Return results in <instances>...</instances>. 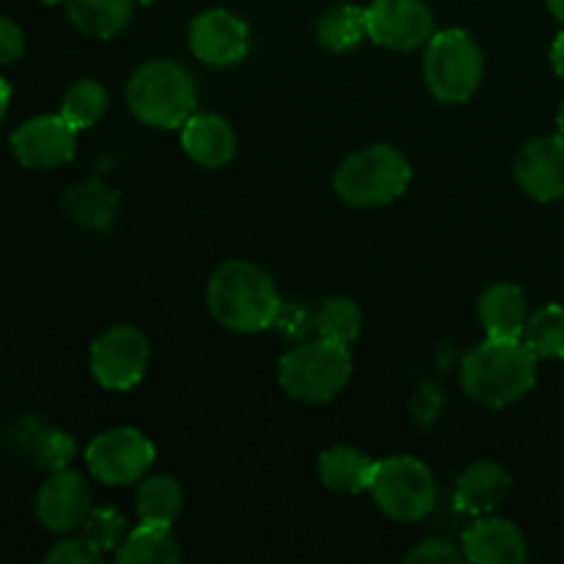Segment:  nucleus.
<instances>
[{
    "mask_svg": "<svg viewBox=\"0 0 564 564\" xmlns=\"http://www.w3.org/2000/svg\"><path fill=\"white\" fill-rule=\"evenodd\" d=\"M460 383L485 408H510L538 383V356L523 339H485L466 352Z\"/></svg>",
    "mask_w": 564,
    "mask_h": 564,
    "instance_id": "obj_1",
    "label": "nucleus"
},
{
    "mask_svg": "<svg viewBox=\"0 0 564 564\" xmlns=\"http://www.w3.org/2000/svg\"><path fill=\"white\" fill-rule=\"evenodd\" d=\"M207 306L224 328L235 334H259L279 319L281 295L259 264L231 259L209 275Z\"/></svg>",
    "mask_w": 564,
    "mask_h": 564,
    "instance_id": "obj_2",
    "label": "nucleus"
},
{
    "mask_svg": "<svg viewBox=\"0 0 564 564\" xmlns=\"http://www.w3.org/2000/svg\"><path fill=\"white\" fill-rule=\"evenodd\" d=\"M127 105L143 124L174 130L196 113V80L176 61H149L138 66L135 75L127 83Z\"/></svg>",
    "mask_w": 564,
    "mask_h": 564,
    "instance_id": "obj_3",
    "label": "nucleus"
},
{
    "mask_svg": "<svg viewBox=\"0 0 564 564\" xmlns=\"http://www.w3.org/2000/svg\"><path fill=\"white\" fill-rule=\"evenodd\" d=\"M408 182H411V163L400 149L389 143H375L350 154L334 176V187L341 202L358 209L386 207L405 193Z\"/></svg>",
    "mask_w": 564,
    "mask_h": 564,
    "instance_id": "obj_4",
    "label": "nucleus"
},
{
    "mask_svg": "<svg viewBox=\"0 0 564 564\" xmlns=\"http://www.w3.org/2000/svg\"><path fill=\"white\" fill-rule=\"evenodd\" d=\"M352 375L350 347L328 339H312L295 345L279 361V383L292 400L328 402L339 394Z\"/></svg>",
    "mask_w": 564,
    "mask_h": 564,
    "instance_id": "obj_5",
    "label": "nucleus"
},
{
    "mask_svg": "<svg viewBox=\"0 0 564 564\" xmlns=\"http://www.w3.org/2000/svg\"><path fill=\"white\" fill-rule=\"evenodd\" d=\"M482 75L485 55L471 33L460 28L433 33L424 53V83L438 102H468L477 94Z\"/></svg>",
    "mask_w": 564,
    "mask_h": 564,
    "instance_id": "obj_6",
    "label": "nucleus"
},
{
    "mask_svg": "<svg viewBox=\"0 0 564 564\" xmlns=\"http://www.w3.org/2000/svg\"><path fill=\"white\" fill-rule=\"evenodd\" d=\"M369 494L386 518L397 523H416L435 510L438 485L422 460L411 455H394L375 463Z\"/></svg>",
    "mask_w": 564,
    "mask_h": 564,
    "instance_id": "obj_7",
    "label": "nucleus"
},
{
    "mask_svg": "<svg viewBox=\"0 0 564 564\" xmlns=\"http://www.w3.org/2000/svg\"><path fill=\"white\" fill-rule=\"evenodd\" d=\"M152 347L135 325H113L91 345V375L102 389L130 391L143 380Z\"/></svg>",
    "mask_w": 564,
    "mask_h": 564,
    "instance_id": "obj_8",
    "label": "nucleus"
},
{
    "mask_svg": "<svg viewBox=\"0 0 564 564\" xmlns=\"http://www.w3.org/2000/svg\"><path fill=\"white\" fill-rule=\"evenodd\" d=\"M86 463L91 477L105 485H132L149 474L154 463V444L135 427H113L88 444Z\"/></svg>",
    "mask_w": 564,
    "mask_h": 564,
    "instance_id": "obj_9",
    "label": "nucleus"
},
{
    "mask_svg": "<svg viewBox=\"0 0 564 564\" xmlns=\"http://www.w3.org/2000/svg\"><path fill=\"white\" fill-rule=\"evenodd\" d=\"M435 33V17L424 0H372L367 6V36L389 50L424 47Z\"/></svg>",
    "mask_w": 564,
    "mask_h": 564,
    "instance_id": "obj_10",
    "label": "nucleus"
},
{
    "mask_svg": "<svg viewBox=\"0 0 564 564\" xmlns=\"http://www.w3.org/2000/svg\"><path fill=\"white\" fill-rule=\"evenodd\" d=\"M77 132L61 113L33 116L14 130L11 149L25 169H58L75 158Z\"/></svg>",
    "mask_w": 564,
    "mask_h": 564,
    "instance_id": "obj_11",
    "label": "nucleus"
},
{
    "mask_svg": "<svg viewBox=\"0 0 564 564\" xmlns=\"http://www.w3.org/2000/svg\"><path fill=\"white\" fill-rule=\"evenodd\" d=\"M191 53L202 64L235 66L240 64L251 47V31L237 14L226 9H207L196 14L187 31Z\"/></svg>",
    "mask_w": 564,
    "mask_h": 564,
    "instance_id": "obj_12",
    "label": "nucleus"
},
{
    "mask_svg": "<svg viewBox=\"0 0 564 564\" xmlns=\"http://www.w3.org/2000/svg\"><path fill=\"white\" fill-rule=\"evenodd\" d=\"M91 512V488L77 471H50L36 494V518L50 532L66 534L83 527Z\"/></svg>",
    "mask_w": 564,
    "mask_h": 564,
    "instance_id": "obj_13",
    "label": "nucleus"
},
{
    "mask_svg": "<svg viewBox=\"0 0 564 564\" xmlns=\"http://www.w3.org/2000/svg\"><path fill=\"white\" fill-rule=\"evenodd\" d=\"M516 180L527 196L538 202L564 198V135H543L529 141L516 158Z\"/></svg>",
    "mask_w": 564,
    "mask_h": 564,
    "instance_id": "obj_14",
    "label": "nucleus"
},
{
    "mask_svg": "<svg viewBox=\"0 0 564 564\" xmlns=\"http://www.w3.org/2000/svg\"><path fill=\"white\" fill-rule=\"evenodd\" d=\"M463 554L474 564H521L529 556L527 534L505 518L479 516L463 532Z\"/></svg>",
    "mask_w": 564,
    "mask_h": 564,
    "instance_id": "obj_15",
    "label": "nucleus"
},
{
    "mask_svg": "<svg viewBox=\"0 0 564 564\" xmlns=\"http://www.w3.org/2000/svg\"><path fill=\"white\" fill-rule=\"evenodd\" d=\"M477 317L490 339H523L529 323L527 292L518 284H490L479 295Z\"/></svg>",
    "mask_w": 564,
    "mask_h": 564,
    "instance_id": "obj_16",
    "label": "nucleus"
},
{
    "mask_svg": "<svg viewBox=\"0 0 564 564\" xmlns=\"http://www.w3.org/2000/svg\"><path fill=\"white\" fill-rule=\"evenodd\" d=\"M182 147L193 163L204 169H224L237 152V135L218 113H193L182 124Z\"/></svg>",
    "mask_w": 564,
    "mask_h": 564,
    "instance_id": "obj_17",
    "label": "nucleus"
},
{
    "mask_svg": "<svg viewBox=\"0 0 564 564\" xmlns=\"http://www.w3.org/2000/svg\"><path fill=\"white\" fill-rule=\"evenodd\" d=\"M510 494V474L505 466L479 460L460 474L455 488V507L466 516H488Z\"/></svg>",
    "mask_w": 564,
    "mask_h": 564,
    "instance_id": "obj_18",
    "label": "nucleus"
},
{
    "mask_svg": "<svg viewBox=\"0 0 564 564\" xmlns=\"http://www.w3.org/2000/svg\"><path fill=\"white\" fill-rule=\"evenodd\" d=\"M319 482L334 494L358 496L369 490L375 474V460L356 446H330L319 455Z\"/></svg>",
    "mask_w": 564,
    "mask_h": 564,
    "instance_id": "obj_19",
    "label": "nucleus"
},
{
    "mask_svg": "<svg viewBox=\"0 0 564 564\" xmlns=\"http://www.w3.org/2000/svg\"><path fill=\"white\" fill-rule=\"evenodd\" d=\"M182 560V551L171 527H158V523H141L116 549V562L119 564H174Z\"/></svg>",
    "mask_w": 564,
    "mask_h": 564,
    "instance_id": "obj_20",
    "label": "nucleus"
},
{
    "mask_svg": "<svg viewBox=\"0 0 564 564\" xmlns=\"http://www.w3.org/2000/svg\"><path fill=\"white\" fill-rule=\"evenodd\" d=\"M135 0H64L72 25L97 39H110L132 20Z\"/></svg>",
    "mask_w": 564,
    "mask_h": 564,
    "instance_id": "obj_21",
    "label": "nucleus"
},
{
    "mask_svg": "<svg viewBox=\"0 0 564 564\" xmlns=\"http://www.w3.org/2000/svg\"><path fill=\"white\" fill-rule=\"evenodd\" d=\"M182 505H185V494H182L180 482L169 474L147 477L135 496V512L141 523H158V527H174Z\"/></svg>",
    "mask_w": 564,
    "mask_h": 564,
    "instance_id": "obj_22",
    "label": "nucleus"
},
{
    "mask_svg": "<svg viewBox=\"0 0 564 564\" xmlns=\"http://www.w3.org/2000/svg\"><path fill=\"white\" fill-rule=\"evenodd\" d=\"M119 193L110 191L105 182L86 180L80 185L69 187L64 196V207L69 209L72 218L88 229H108L113 220L116 207H119Z\"/></svg>",
    "mask_w": 564,
    "mask_h": 564,
    "instance_id": "obj_23",
    "label": "nucleus"
},
{
    "mask_svg": "<svg viewBox=\"0 0 564 564\" xmlns=\"http://www.w3.org/2000/svg\"><path fill=\"white\" fill-rule=\"evenodd\" d=\"M367 36V9L341 3L325 11L317 22V42L330 53H347Z\"/></svg>",
    "mask_w": 564,
    "mask_h": 564,
    "instance_id": "obj_24",
    "label": "nucleus"
},
{
    "mask_svg": "<svg viewBox=\"0 0 564 564\" xmlns=\"http://www.w3.org/2000/svg\"><path fill=\"white\" fill-rule=\"evenodd\" d=\"M314 328H317V334L323 336V339L350 347L352 341L361 336L364 314L352 297L334 295L328 297V301H323V306L317 308Z\"/></svg>",
    "mask_w": 564,
    "mask_h": 564,
    "instance_id": "obj_25",
    "label": "nucleus"
},
{
    "mask_svg": "<svg viewBox=\"0 0 564 564\" xmlns=\"http://www.w3.org/2000/svg\"><path fill=\"white\" fill-rule=\"evenodd\" d=\"M108 113V88L99 80H77L66 88L61 99V116L69 121L75 130H88Z\"/></svg>",
    "mask_w": 564,
    "mask_h": 564,
    "instance_id": "obj_26",
    "label": "nucleus"
},
{
    "mask_svg": "<svg viewBox=\"0 0 564 564\" xmlns=\"http://www.w3.org/2000/svg\"><path fill=\"white\" fill-rule=\"evenodd\" d=\"M523 341L538 358H564V306L549 303L529 314Z\"/></svg>",
    "mask_w": 564,
    "mask_h": 564,
    "instance_id": "obj_27",
    "label": "nucleus"
},
{
    "mask_svg": "<svg viewBox=\"0 0 564 564\" xmlns=\"http://www.w3.org/2000/svg\"><path fill=\"white\" fill-rule=\"evenodd\" d=\"M83 534H86L102 554H108V551L119 549L121 540L127 538V521L119 510H113V507H97V510L91 507V512H88L86 521H83Z\"/></svg>",
    "mask_w": 564,
    "mask_h": 564,
    "instance_id": "obj_28",
    "label": "nucleus"
},
{
    "mask_svg": "<svg viewBox=\"0 0 564 564\" xmlns=\"http://www.w3.org/2000/svg\"><path fill=\"white\" fill-rule=\"evenodd\" d=\"M33 452H36V463L47 471H61V468L69 466L75 460V438L64 430H42L36 435V444H33Z\"/></svg>",
    "mask_w": 564,
    "mask_h": 564,
    "instance_id": "obj_29",
    "label": "nucleus"
},
{
    "mask_svg": "<svg viewBox=\"0 0 564 564\" xmlns=\"http://www.w3.org/2000/svg\"><path fill=\"white\" fill-rule=\"evenodd\" d=\"M102 560V551L83 534V538H64L47 551V564H97Z\"/></svg>",
    "mask_w": 564,
    "mask_h": 564,
    "instance_id": "obj_30",
    "label": "nucleus"
},
{
    "mask_svg": "<svg viewBox=\"0 0 564 564\" xmlns=\"http://www.w3.org/2000/svg\"><path fill=\"white\" fill-rule=\"evenodd\" d=\"M405 562L408 564H463L466 562V554H463L460 545L446 543V540H424L422 545L408 551Z\"/></svg>",
    "mask_w": 564,
    "mask_h": 564,
    "instance_id": "obj_31",
    "label": "nucleus"
},
{
    "mask_svg": "<svg viewBox=\"0 0 564 564\" xmlns=\"http://www.w3.org/2000/svg\"><path fill=\"white\" fill-rule=\"evenodd\" d=\"M25 53V33L14 20L0 14V64H14Z\"/></svg>",
    "mask_w": 564,
    "mask_h": 564,
    "instance_id": "obj_32",
    "label": "nucleus"
},
{
    "mask_svg": "<svg viewBox=\"0 0 564 564\" xmlns=\"http://www.w3.org/2000/svg\"><path fill=\"white\" fill-rule=\"evenodd\" d=\"M551 66H554L556 75L564 77V31L551 44Z\"/></svg>",
    "mask_w": 564,
    "mask_h": 564,
    "instance_id": "obj_33",
    "label": "nucleus"
},
{
    "mask_svg": "<svg viewBox=\"0 0 564 564\" xmlns=\"http://www.w3.org/2000/svg\"><path fill=\"white\" fill-rule=\"evenodd\" d=\"M9 102H11V86L0 77V121H3L6 113H9Z\"/></svg>",
    "mask_w": 564,
    "mask_h": 564,
    "instance_id": "obj_34",
    "label": "nucleus"
},
{
    "mask_svg": "<svg viewBox=\"0 0 564 564\" xmlns=\"http://www.w3.org/2000/svg\"><path fill=\"white\" fill-rule=\"evenodd\" d=\"M545 3H549L551 14H554L560 22H564V0H545Z\"/></svg>",
    "mask_w": 564,
    "mask_h": 564,
    "instance_id": "obj_35",
    "label": "nucleus"
},
{
    "mask_svg": "<svg viewBox=\"0 0 564 564\" xmlns=\"http://www.w3.org/2000/svg\"><path fill=\"white\" fill-rule=\"evenodd\" d=\"M556 127H560V132L564 135V99H562L560 110H556Z\"/></svg>",
    "mask_w": 564,
    "mask_h": 564,
    "instance_id": "obj_36",
    "label": "nucleus"
},
{
    "mask_svg": "<svg viewBox=\"0 0 564 564\" xmlns=\"http://www.w3.org/2000/svg\"><path fill=\"white\" fill-rule=\"evenodd\" d=\"M42 3H47V6H64V0H42Z\"/></svg>",
    "mask_w": 564,
    "mask_h": 564,
    "instance_id": "obj_37",
    "label": "nucleus"
},
{
    "mask_svg": "<svg viewBox=\"0 0 564 564\" xmlns=\"http://www.w3.org/2000/svg\"><path fill=\"white\" fill-rule=\"evenodd\" d=\"M135 3H141V6H152V3H158V0H135Z\"/></svg>",
    "mask_w": 564,
    "mask_h": 564,
    "instance_id": "obj_38",
    "label": "nucleus"
}]
</instances>
